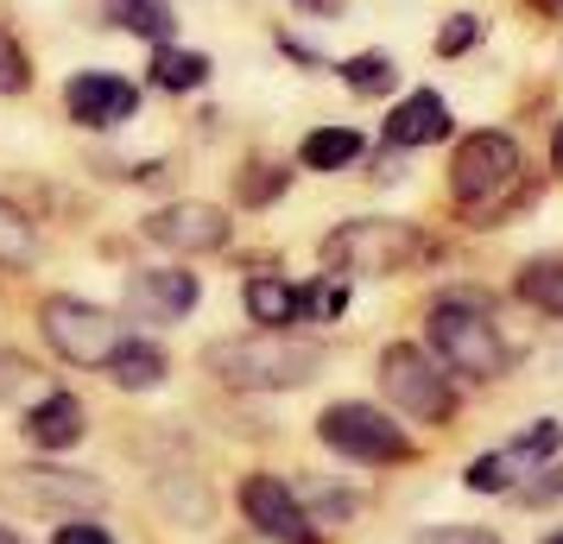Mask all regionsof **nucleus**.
<instances>
[{
	"label": "nucleus",
	"mask_w": 563,
	"mask_h": 544,
	"mask_svg": "<svg viewBox=\"0 0 563 544\" xmlns=\"http://www.w3.org/2000/svg\"><path fill=\"white\" fill-rule=\"evenodd\" d=\"M342 82H349L355 96H386V89L399 82V70H393V57L386 52H361V57L342 64Z\"/></svg>",
	"instance_id": "4be33fe9"
},
{
	"label": "nucleus",
	"mask_w": 563,
	"mask_h": 544,
	"mask_svg": "<svg viewBox=\"0 0 563 544\" xmlns=\"http://www.w3.org/2000/svg\"><path fill=\"white\" fill-rule=\"evenodd\" d=\"M544 544H563V532H551V539H544Z\"/></svg>",
	"instance_id": "f704fd0d"
},
{
	"label": "nucleus",
	"mask_w": 563,
	"mask_h": 544,
	"mask_svg": "<svg viewBox=\"0 0 563 544\" xmlns=\"http://www.w3.org/2000/svg\"><path fill=\"white\" fill-rule=\"evenodd\" d=\"M241 304H247V317H254V323L285 330V323H298V317H305V291L285 286V279H247Z\"/></svg>",
	"instance_id": "f3484780"
},
{
	"label": "nucleus",
	"mask_w": 563,
	"mask_h": 544,
	"mask_svg": "<svg viewBox=\"0 0 563 544\" xmlns=\"http://www.w3.org/2000/svg\"><path fill=\"white\" fill-rule=\"evenodd\" d=\"M519 298L538 311L563 317V259H526L519 266Z\"/></svg>",
	"instance_id": "aec40b11"
},
{
	"label": "nucleus",
	"mask_w": 563,
	"mask_h": 544,
	"mask_svg": "<svg viewBox=\"0 0 563 544\" xmlns=\"http://www.w3.org/2000/svg\"><path fill=\"white\" fill-rule=\"evenodd\" d=\"M551 165L563 171V127H558V140H551Z\"/></svg>",
	"instance_id": "2f4dec72"
},
{
	"label": "nucleus",
	"mask_w": 563,
	"mask_h": 544,
	"mask_svg": "<svg viewBox=\"0 0 563 544\" xmlns=\"http://www.w3.org/2000/svg\"><path fill=\"white\" fill-rule=\"evenodd\" d=\"M558 443H563L558 418H544V424H532V431H526V437L512 443L507 456H512V463H526V468H532V463H544V456H551V449H558Z\"/></svg>",
	"instance_id": "393cba45"
},
{
	"label": "nucleus",
	"mask_w": 563,
	"mask_h": 544,
	"mask_svg": "<svg viewBox=\"0 0 563 544\" xmlns=\"http://www.w3.org/2000/svg\"><path fill=\"white\" fill-rule=\"evenodd\" d=\"M361 153H367V140H361L355 127H317L305 140V165L310 171H342V165H355Z\"/></svg>",
	"instance_id": "a211bd4d"
},
{
	"label": "nucleus",
	"mask_w": 563,
	"mask_h": 544,
	"mask_svg": "<svg viewBox=\"0 0 563 544\" xmlns=\"http://www.w3.org/2000/svg\"><path fill=\"white\" fill-rule=\"evenodd\" d=\"M165 367H172V362H165V348H158V342L121 336V342H114V355L102 362V374H108L121 392H153L158 380H165Z\"/></svg>",
	"instance_id": "4468645a"
},
{
	"label": "nucleus",
	"mask_w": 563,
	"mask_h": 544,
	"mask_svg": "<svg viewBox=\"0 0 563 544\" xmlns=\"http://www.w3.org/2000/svg\"><path fill=\"white\" fill-rule=\"evenodd\" d=\"M0 500L26 507V513H102V481L82 468H7L0 475Z\"/></svg>",
	"instance_id": "0eeeda50"
},
{
	"label": "nucleus",
	"mask_w": 563,
	"mask_h": 544,
	"mask_svg": "<svg viewBox=\"0 0 563 544\" xmlns=\"http://www.w3.org/2000/svg\"><path fill=\"white\" fill-rule=\"evenodd\" d=\"M532 7H538V13H558L563 0H532Z\"/></svg>",
	"instance_id": "473e14b6"
},
{
	"label": "nucleus",
	"mask_w": 563,
	"mask_h": 544,
	"mask_svg": "<svg viewBox=\"0 0 563 544\" xmlns=\"http://www.w3.org/2000/svg\"><path fill=\"white\" fill-rule=\"evenodd\" d=\"M512 468H519V463H512L507 449H500V456H482V463H468V475H462V481H468L475 493H500V488L512 481Z\"/></svg>",
	"instance_id": "a878e982"
},
{
	"label": "nucleus",
	"mask_w": 563,
	"mask_h": 544,
	"mask_svg": "<svg viewBox=\"0 0 563 544\" xmlns=\"http://www.w3.org/2000/svg\"><path fill=\"white\" fill-rule=\"evenodd\" d=\"M431 254V241L411 229V222H386V215H367V222H342L335 234H323V266L330 273H406L411 259Z\"/></svg>",
	"instance_id": "f03ea898"
},
{
	"label": "nucleus",
	"mask_w": 563,
	"mask_h": 544,
	"mask_svg": "<svg viewBox=\"0 0 563 544\" xmlns=\"http://www.w3.org/2000/svg\"><path fill=\"white\" fill-rule=\"evenodd\" d=\"M279 190H285V171H279V165H254V171L241 178V203H273Z\"/></svg>",
	"instance_id": "bb28decb"
},
{
	"label": "nucleus",
	"mask_w": 563,
	"mask_h": 544,
	"mask_svg": "<svg viewBox=\"0 0 563 544\" xmlns=\"http://www.w3.org/2000/svg\"><path fill=\"white\" fill-rule=\"evenodd\" d=\"M298 13H317V20H335V13H342V0H298Z\"/></svg>",
	"instance_id": "7c9ffc66"
},
{
	"label": "nucleus",
	"mask_w": 563,
	"mask_h": 544,
	"mask_svg": "<svg viewBox=\"0 0 563 544\" xmlns=\"http://www.w3.org/2000/svg\"><path fill=\"white\" fill-rule=\"evenodd\" d=\"M32 82V57L20 52V38L0 26V96H26Z\"/></svg>",
	"instance_id": "5701e85b"
},
{
	"label": "nucleus",
	"mask_w": 563,
	"mask_h": 544,
	"mask_svg": "<svg viewBox=\"0 0 563 544\" xmlns=\"http://www.w3.org/2000/svg\"><path fill=\"white\" fill-rule=\"evenodd\" d=\"M108 20L133 38H146V45H172V32H178V13H172V0H102Z\"/></svg>",
	"instance_id": "dca6fc26"
},
{
	"label": "nucleus",
	"mask_w": 563,
	"mask_h": 544,
	"mask_svg": "<svg viewBox=\"0 0 563 544\" xmlns=\"http://www.w3.org/2000/svg\"><path fill=\"white\" fill-rule=\"evenodd\" d=\"M32 380H38V367L20 348H0V406H13L20 392H32Z\"/></svg>",
	"instance_id": "b1692460"
},
{
	"label": "nucleus",
	"mask_w": 563,
	"mask_h": 544,
	"mask_svg": "<svg viewBox=\"0 0 563 544\" xmlns=\"http://www.w3.org/2000/svg\"><path fill=\"white\" fill-rule=\"evenodd\" d=\"M64 108H70V121H77V127L108 133V127H121V121H133L140 89L121 82L114 70H82V77H70V89H64Z\"/></svg>",
	"instance_id": "9d476101"
},
{
	"label": "nucleus",
	"mask_w": 563,
	"mask_h": 544,
	"mask_svg": "<svg viewBox=\"0 0 563 544\" xmlns=\"http://www.w3.org/2000/svg\"><path fill=\"white\" fill-rule=\"evenodd\" d=\"M431 348L456 374H475V380H494L507 367V342H500L494 317L475 298H437L431 304Z\"/></svg>",
	"instance_id": "20e7f679"
},
{
	"label": "nucleus",
	"mask_w": 563,
	"mask_h": 544,
	"mask_svg": "<svg viewBox=\"0 0 563 544\" xmlns=\"http://www.w3.org/2000/svg\"><path fill=\"white\" fill-rule=\"evenodd\" d=\"M146 241L172 247V254H216V247H229V215L216 203H165L146 215Z\"/></svg>",
	"instance_id": "1a4fd4ad"
},
{
	"label": "nucleus",
	"mask_w": 563,
	"mask_h": 544,
	"mask_svg": "<svg viewBox=\"0 0 563 544\" xmlns=\"http://www.w3.org/2000/svg\"><path fill=\"white\" fill-rule=\"evenodd\" d=\"M450 197L468 215H500L519 197V146L507 133H468L450 165Z\"/></svg>",
	"instance_id": "7ed1b4c3"
},
{
	"label": "nucleus",
	"mask_w": 563,
	"mask_h": 544,
	"mask_svg": "<svg viewBox=\"0 0 563 544\" xmlns=\"http://www.w3.org/2000/svg\"><path fill=\"white\" fill-rule=\"evenodd\" d=\"M32 259H38V234H32V222L20 209L0 197V266H32Z\"/></svg>",
	"instance_id": "412c9836"
},
{
	"label": "nucleus",
	"mask_w": 563,
	"mask_h": 544,
	"mask_svg": "<svg viewBox=\"0 0 563 544\" xmlns=\"http://www.w3.org/2000/svg\"><path fill=\"white\" fill-rule=\"evenodd\" d=\"M475 38H482V20H475V13H456L450 26L437 32V52H443V57H456V52H468Z\"/></svg>",
	"instance_id": "cd10ccee"
},
{
	"label": "nucleus",
	"mask_w": 563,
	"mask_h": 544,
	"mask_svg": "<svg viewBox=\"0 0 563 544\" xmlns=\"http://www.w3.org/2000/svg\"><path fill=\"white\" fill-rule=\"evenodd\" d=\"M386 140L393 146H437V140H450V108H443V96H431V89L406 96V102L393 108V121H386Z\"/></svg>",
	"instance_id": "ddd939ff"
},
{
	"label": "nucleus",
	"mask_w": 563,
	"mask_h": 544,
	"mask_svg": "<svg viewBox=\"0 0 563 544\" xmlns=\"http://www.w3.org/2000/svg\"><path fill=\"white\" fill-rule=\"evenodd\" d=\"M52 544H114V532L108 525H96V519L82 513V519H70V525H57V539Z\"/></svg>",
	"instance_id": "c85d7f7f"
},
{
	"label": "nucleus",
	"mask_w": 563,
	"mask_h": 544,
	"mask_svg": "<svg viewBox=\"0 0 563 544\" xmlns=\"http://www.w3.org/2000/svg\"><path fill=\"white\" fill-rule=\"evenodd\" d=\"M38 330H45V342H52L64 362H77V367H102L114 355V342H121L114 317L96 311V304H82V298H45Z\"/></svg>",
	"instance_id": "6e6552de"
},
{
	"label": "nucleus",
	"mask_w": 563,
	"mask_h": 544,
	"mask_svg": "<svg viewBox=\"0 0 563 544\" xmlns=\"http://www.w3.org/2000/svg\"><path fill=\"white\" fill-rule=\"evenodd\" d=\"M203 367L222 380V387L285 392V387H305L310 374L323 367V348H317V342L285 336V330H260V336L209 342V348H203Z\"/></svg>",
	"instance_id": "f257e3e1"
},
{
	"label": "nucleus",
	"mask_w": 563,
	"mask_h": 544,
	"mask_svg": "<svg viewBox=\"0 0 563 544\" xmlns=\"http://www.w3.org/2000/svg\"><path fill=\"white\" fill-rule=\"evenodd\" d=\"M317 437L330 443L335 456H349V463H411V437L393 424L386 412L374 406H355V399H342L330 412L317 418Z\"/></svg>",
	"instance_id": "423d86ee"
},
{
	"label": "nucleus",
	"mask_w": 563,
	"mask_h": 544,
	"mask_svg": "<svg viewBox=\"0 0 563 544\" xmlns=\"http://www.w3.org/2000/svg\"><path fill=\"white\" fill-rule=\"evenodd\" d=\"M0 544H26V539H20V532H7V525H0Z\"/></svg>",
	"instance_id": "72a5a7b5"
},
{
	"label": "nucleus",
	"mask_w": 563,
	"mask_h": 544,
	"mask_svg": "<svg viewBox=\"0 0 563 544\" xmlns=\"http://www.w3.org/2000/svg\"><path fill=\"white\" fill-rule=\"evenodd\" d=\"M241 513L254 519L273 544H317L310 513L291 500V488H285L279 475H247V481H241Z\"/></svg>",
	"instance_id": "9b49d317"
},
{
	"label": "nucleus",
	"mask_w": 563,
	"mask_h": 544,
	"mask_svg": "<svg viewBox=\"0 0 563 544\" xmlns=\"http://www.w3.org/2000/svg\"><path fill=\"white\" fill-rule=\"evenodd\" d=\"M197 304V273H178V266H153V273H133L128 279V311L140 323H178Z\"/></svg>",
	"instance_id": "f8f14e48"
},
{
	"label": "nucleus",
	"mask_w": 563,
	"mask_h": 544,
	"mask_svg": "<svg viewBox=\"0 0 563 544\" xmlns=\"http://www.w3.org/2000/svg\"><path fill=\"white\" fill-rule=\"evenodd\" d=\"M26 437L38 443V449H70V443H82V406L70 399V392H52V399H38L26 412Z\"/></svg>",
	"instance_id": "2eb2a0df"
},
{
	"label": "nucleus",
	"mask_w": 563,
	"mask_h": 544,
	"mask_svg": "<svg viewBox=\"0 0 563 544\" xmlns=\"http://www.w3.org/2000/svg\"><path fill=\"white\" fill-rule=\"evenodd\" d=\"M153 82L158 89H203L209 82V57L203 52H178V45H153Z\"/></svg>",
	"instance_id": "6ab92c4d"
},
{
	"label": "nucleus",
	"mask_w": 563,
	"mask_h": 544,
	"mask_svg": "<svg viewBox=\"0 0 563 544\" xmlns=\"http://www.w3.org/2000/svg\"><path fill=\"white\" fill-rule=\"evenodd\" d=\"M418 544H500L494 532H482V525H431Z\"/></svg>",
	"instance_id": "c756f323"
},
{
	"label": "nucleus",
	"mask_w": 563,
	"mask_h": 544,
	"mask_svg": "<svg viewBox=\"0 0 563 544\" xmlns=\"http://www.w3.org/2000/svg\"><path fill=\"white\" fill-rule=\"evenodd\" d=\"M380 387H386V399L406 418H418V424H443V418L456 412L450 374H443L424 348H411V342H393L380 355Z\"/></svg>",
	"instance_id": "39448f33"
}]
</instances>
